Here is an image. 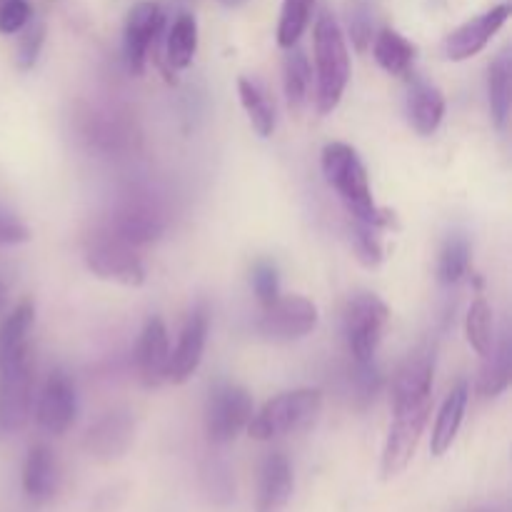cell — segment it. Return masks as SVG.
Segmentation results:
<instances>
[{
  "label": "cell",
  "mask_w": 512,
  "mask_h": 512,
  "mask_svg": "<svg viewBox=\"0 0 512 512\" xmlns=\"http://www.w3.org/2000/svg\"><path fill=\"white\" fill-rule=\"evenodd\" d=\"M168 228V215L150 193H128L110 215L108 230L128 245H148Z\"/></svg>",
  "instance_id": "obj_6"
},
{
  "label": "cell",
  "mask_w": 512,
  "mask_h": 512,
  "mask_svg": "<svg viewBox=\"0 0 512 512\" xmlns=\"http://www.w3.org/2000/svg\"><path fill=\"white\" fill-rule=\"evenodd\" d=\"M200 488L205 498L218 508L235 503V475L230 465L220 458H208L200 465Z\"/></svg>",
  "instance_id": "obj_30"
},
{
  "label": "cell",
  "mask_w": 512,
  "mask_h": 512,
  "mask_svg": "<svg viewBox=\"0 0 512 512\" xmlns=\"http://www.w3.org/2000/svg\"><path fill=\"white\" fill-rule=\"evenodd\" d=\"M378 230L380 228H375V225L355 220L353 245H355V253H358V260L365 265V268H378L385 258L383 240H380Z\"/></svg>",
  "instance_id": "obj_34"
},
{
  "label": "cell",
  "mask_w": 512,
  "mask_h": 512,
  "mask_svg": "<svg viewBox=\"0 0 512 512\" xmlns=\"http://www.w3.org/2000/svg\"><path fill=\"white\" fill-rule=\"evenodd\" d=\"M373 55L385 73L405 75L410 70V65H413L415 55H418V48L403 33H398V30L383 28L375 35Z\"/></svg>",
  "instance_id": "obj_24"
},
{
  "label": "cell",
  "mask_w": 512,
  "mask_h": 512,
  "mask_svg": "<svg viewBox=\"0 0 512 512\" xmlns=\"http://www.w3.org/2000/svg\"><path fill=\"white\" fill-rule=\"evenodd\" d=\"M408 120L415 133L433 135L445 118V95L428 80H413L408 90Z\"/></svg>",
  "instance_id": "obj_20"
},
{
  "label": "cell",
  "mask_w": 512,
  "mask_h": 512,
  "mask_svg": "<svg viewBox=\"0 0 512 512\" xmlns=\"http://www.w3.org/2000/svg\"><path fill=\"white\" fill-rule=\"evenodd\" d=\"M168 365V328H165V323L160 318H150L138 340V373L145 388H158L163 380H168Z\"/></svg>",
  "instance_id": "obj_17"
},
{
  "label": "cell",
  "mask_w": 512,
  "mask_h": 512,
  "mask_svg": "<svg viewBox=\"0 0 512 512\" xmlns=\"http://www.w3.org/2000/svg\"><path fill=\"white\" fill-rule=\"evenodd\" d=\"M195 50H198V20L190 13H180L168 30L165 58L173 68L183 70L193 63Z\"/></svg>",
  "instance_id": "obj_27"
},
{
  "label": "cell",
  "mask_w": 512,
  "mask_h": 512,
  "mask_svg": "<svg viewBox=\"0 0 512 512\" xmlns=\"http://www.w3.org/2000/svg\"><path fill=\"white\" fill-rule=\"evenodd\" d=\"M5 303H8V288H5V283L0 280V313H3Z\"/></svg>",
  "instance_id": "obj_40"
},
{
  "label": "cell",
  "mask_w": 512,
  "mask_h": 512,
  "mask_svg": "<svg viewBox=\"0 0 512 512\" xmlns=\"http://www.w3.org/2000/svg\"><path fill=\"white\" fill-rule=\"evenodd\" d=\"M315 75H318V113L330 115L343 100L350 80V53L345 33L333 13L323 10L315 20Z\"/></svg>",
  "instance_id": "obj_2"
},
{
  "label": "cell",
  "mask_w": 512,
  "mask_h": 512,
  "mask_svg": "<svg viewBox=\"0 0 512 512\" xmlns=\"http://www.w3.org/2000/svg\"><path fill=\"white\" fill-rule=\"evenodd\" d=\"M485 368L480 373V383L478 390L483 398H498L503 395L505 390L510 388V378H512V348L510 340L503 338L500 345H493L488 355H485Z\"/></svg>",
  "instance_id": "obj_28"
},
{
  "label": "cell",
  "mask_w": 512,
  "mask_h": 512,
  "mask_svg": "<svg viewBox=\"0 0 512 512\" xmlns=\"http://www.w3.org/2000/svg\"><path fill=\"white\" fill-rule=\"evenodd\" d=\"M310 83H313V70L308 58L300 48H288L283 60V85L285 98L293 110H303L310 100Z\"/></svg>",
  "instance_id": "obj_26"
},
{
  "label": "cell",
  "mask_w": 512,
  "mask_h": 512,
  "mask_svg": "<svg viewBox=\"0 0 512 512\" xmlns=\"http://www.w3.org/2000/svg\"><path fill=\"white\" fill-rule=\"evenodd\" d=\"M388 320L390 310L378 295L358 293L350 298L345 308V340L355 363H373Z\"/></svg>",
  "instance_id": "obj_5"
},
{
  "label": "cell",
  "mask_w": 512,
  "mask_h": 512,
  "mask_svg": "<svg viewBox=\"0 0 512 512\" xmlns=\"http://www.w3.org/2000/svg\"><path fill=\"white\" fill-rule=\"evenodd\" d=\"M130 135L128 123L115 113H90L85 118V138L100 150H123Z\"/></svg>",
  "instance_id": "obj_29"
},
{
  "label": "cell",
  "mask_w": 512,
  "mask_h": 512,
  "mask_svg": "<svg viewBox=\"0 0 512 512\" xmlns=\"http://www.w3.org/2000/svg\"><path fill=\"white\" fill-rule=\"evenodd\" d=\"M465 335H468L470 348L478 355H488L495 345V328H493V308L485 298H475L465 318Z\"/></svg>",
  "instance_id": "obj_31"
},
{
  "label": "cell",
  "mask_w": 512,
  "mask_h": 512,
  "mask_svg": "<svg viewBox=\"0 0 512 512\" xmlns=\"http://www.w3.org/2000/svg\"><path fill=\"white\" fill-rule=\"evenodd\" d=\"M253 418V398L243 385L220 383L210 390L205 408V433L213 445H228L248 428Z\"/></svg>",
  "instance_id": "obj_7"
},
{
  "label": "cell",
  "mask_w": 512,
  "mask_h": 512,
  "mask_svg": "<svg viewBox=\"0 0 512 512\" xmlns=\"http://www.w3.org/2000/svg\"><path fill=\"white\" fill-rule=\"evenodd\" d=\"M475 512H490V510H475Z\"/></svg>",
  "instance_id": "obj_42"
},
{
  "label": "cell",
  "mask_w": 512,
  "mask_h": 512,
  "mask_svg": "<svg viewBox=\"0 0 512 512\" xmlns=\"http://www.w3.org/2000/svg\"><path fill=\"white\" fill-rule=\"evenodd\" d=\"M313 8L315 0H283V10H280L278 23V43L283 45V48L298 45L300 35L308 28Z\"/></svg>",
  "instance_id": "obj_33"
},
{
  "label": "cell",
  "mask_w": 512,
  "mask_h": 512,
  "mask_svg": "<svg viewBox=\"0 0 512 512\" xmlns=\"http://www.w3.org/2000/svg\"><path fill=\"white\" fill-rule=\"evenodd\" d=\"M135 438V418L130 410H110L85 433L83 448L98 463H115L130 450Z\"/></svg>",
  "instance_id": "obj_14"
},
{
  "label": "cell",
  "mask_w": 512,
  "mask_h": 512,
  "mask_svg": "<svg viewBox=\"0 0 512 512\" xmlns=\"http://www.w3.org/2000/svg\"><path fill=\"white\" fill-rule=\"evenodd\" d=\"M78 415V395H75L73 378L65 370H53L40 390L35 420L48 435L68 433Z\"/></svg>",
  "instance_id": "obj_12"
},
{
  "label": "cell",
  "mask_w": 512,
  "mask_h": 512,
  "mask_svg": "<svg viewBox=\"0 0 512 512\" xmlns=\"http://www.w3.org/2000/svg\"><path fill=\"white\" fill-rule=\"evenodd\" d=\"M208 330H210V310L208 305L200 303L190 310L188 320H185L183 330L175 350L170 353L168 365V380L175 385H183L198 373L200 363H203L205 345H208Z\"/></svg>",
  "instance_id": "obj_11"
},
{
  "label": "cell",
  "mask_w": 512,
  "mask_h": 512,
  "mask_svg": "<svg viewBox=\"0 0 512 512\" xmlns=\"http://www.w3.org/2000/svg\"><path fill=\"white\" fill-rule=\"evenodd\" d=\"M20 45H18V68L30 70L38 63V55L45 43V25L43 20H30L23 30H20Z\"/></svg>",
  "instance_id": "obj_35"
},
{
  "label": "cell",
  "mask_w": 512,
  "mask_h": 512,
  "mask_svg": "<svg viewBox=\"0 0 512 512\" xmlns=\"http://www.w3.org/2000/svg\"><path fill=\"white\" fill-rule=\"evenodd\" d=\"M350 35H353V43L358 50H365L373 40V23H370V15L363 5H355L353 13H350Z\"/></svg>",
  "instance_id": "obj_39"
},
{
  "label": "cell",
  "mask_w": 512,
  "mask_h": 512,
  "mask_svg": "<svg viewBox=\"0 0 512 512\" xmlns=\"http://www.w3.org/2000/svg\"><path fill=\"white\" fill-rule=\"evenodd\" d=\"M33 18L28 0H0V33L15 35Z\"/></svg>",
  "instance_id": "obj_37"
},
{
  "label": "cell",
  "mask_w": 512,
  "mask_h": 512,
  "mask_svg": "<svg viewBox=\"0 0 512 512\" xmlns=\"http://www.w3.org/2000/svg\"><path fill=\"white\" fill-rule=\"evenodd\" d=\"M85 265L90 273L108 283L140 288L145 283V265L140 255H135L133 245L120 240L108 228L90 235L85 245Z\"/></svg>",
  "instance_id": "obj_4"
},
{
  "label": "cell",
  "mask_w": 512,
  "mask_h": 512,
  "mask_svg": "<svg viewBox=\"0 0 512 512\" xmlns=\"http://www.w3.org/2000/svg\"><path fill=\"white\" fill-rule=\"evenodd\" d=\"M23 490L33 503H50L60 490V465L48 445H33L23 465Z\"/></svg>",
  "instance_id": "obj_19"
},
{
  "label": "cell",
  "mask_w": 512,
  "mask_h": 512,
  "mask_svg": "<svg viewBox=\"0 0 512 512\" xmlns=\"http://www.w3.org/2000/svg\"><path fill=\"white\" fill-rule=\"evenodd\" d=\"M223 5H230V8H238V5H243L245 0H220Z\"/></svg>",
  "instance_id": "obj_41"
},
{
  "label": "cell",
  "mask_w": 512,
  "mask_h": 512,
  "mask_svg": "<svg viewBox=\"0 0 512 512\" xmlns=\"http://www.w3.org/2000/svg\"><path fill=\"white\" fill-rule=\"evenodd\" d=\"M238 95H240V103H243L245 113H248L250 125H253L255 133L260 138H270L275 130V105L270 100L268 90L258 83L255 78H248V75H240L238 78Z\"/></svg>",
  "instance_id": "obj_22"
},
{
  "label": "cell",
  "mask_w": 512,
  "mask_h": 512,
  "mask_svg": "<svg viewBox=\"0 0 512 512\" xmlns=\"http://www.w3.org/2000/svg\"><path fill=\"white\" fill-rule=\"evenodd\" d=\"M33 408V368L30 355L0 365V435H13L25 428Z\"/></svg>",
  "instance_id": "obj_9"
},
{
  "label": "cell",
  "mask_w": 512,
  "mask_h": 512,
  "mask_svg": "<svg viewBox=\"0 0 512 512\" xmlns=\"http://www.w3.org/2000/svg\"><path fill=\"white\" fill-rule=\"evenodd\" d=\"M430 408H433V400L393 410L395 418L393 425H390L388 440H385L383 458H380V475H383V480L398 478L410 465L415 450H418L420 435H423L425 425H428Z\"/></svg>",
  "instance_id": "obj_8"
},
{
  "label": "cell",
  "mask_w": 512,
  "mask_h": 512,
  "mask_svg": "<svg viewBox=\"0 0 512 512\" xmlns=\"http://www.w3.org/2000/svg\"><path fill=\"white\" fill-rule=\"evenodd\" d=\"M318 328V308L303 295H280L265 305L263 318L258 320V333L275 343H293Z\"/></svg>",
  "instance_id": "obj_10"
},
{
  "label": "cell",
  "mask_w": 512,
  "mask_h": 512,
  "mask_svg": "<svg viewBox=\"0 0 512 512\" xmlns=\"http://www.w3.org/2000/svg\"><path fill=\"white\" fill-rule=\"evenodd\" d=\"M470 400V385L468 380H460L453 390L448 393L445 403L440 405L438 420H435L433 440H430V450H433L435 458L448 453L453 448L455 438L460 433V425L465 420V410H468Z\"/></svg>",
  "instance_id": "obj_21"
},
{
  "label": "cell",
  "mask_w": 512,
  "mask_h": 512,
  "mask_svg": "<svg viewBox=\"0 0 512 512\" xmlns=\"http://www.w3.org/2000/svg\"><path fill=\"white\" fill-rule=\"evenodd\" d=\"M293 488L295 475L288 455H268L263 463V470H260L255 512H285L290 505V498H293Z\"/></svg>",
  "instance_id": "obj_18"
},
{
  "label": "cell",
  "mask_w": 512,
  "mask_h": 512,
  "mask_svg": "<svg viewBox=\"0 0 512 512\" xmlns=\"http://www.w3.org/2000/svg\"><path fill=\"white\" fill-rule=\"evenodd\" d=\"M163 23V10H160L158 3H150V0H140L128 13V23H125V63H128V70L135 78L145 73L150 48L158 40Z\"/></svg>",
  "instance_id": "obj_13"
},
{
  "label": "cell",
  "mask_w": 512,
  "mask_h": 512,
  "mask_svg": "<svg viewBox=\"0 0 512 512\" xmlns=\"http://www.w3.org/2000/svg\"><path fill=\"white\" fill-rule=\"evenodd\" d=\"M320 165H323V175L328 185L338 193V198L343 200V205L355 220L370 223L375 228H390L393 225V213L378 208V203H375L368 170H365L355 148H350L348 143H328L323 148Z\"/></svg>",
  "instance_id": "obj_1"
},
{
  "label": "cell",
  "mask_w": 512,
  "mask_h": 512,
  "mask_svg": "<svg viewBox=\"0 0 512 512\" xmlns=\"http://www.w3.org/2000/svg\"><path fill=\"white\" fill-rule=\"evenodd\" d=\"M433 373L435 358L428 350L410 355L393 380V395H390L393 410L433 400Z\"/></svg>",
  "instance_id": "obj_16"
},
{
  "label": "cell",
  "mask_w": 512,
  "mask_h": 512,
  "mask_svg": "<svg viewBox=\"0 0 512 512\" xmlns=\"http://www.w3.org/2000/svg\"><path fill=\"white\" fill-rule=\"evenodd\" d=\"M488 103L493 123L500 130L508 128L512 108V60L510 53H500L488 70Z\"/></svg>",
  "instance_id": "obj_23"
},
{
  "label": "cell",
  "mask_w": 512,
  "mask_h": 512,
  "mask_svg": "<svg viewBox=\"0 0 512 512\" xmlns=\"http://www.w3.org/2000/svg\"><path fill=\"white\" fill-rule=\"evenodd\" d=\"M30 230L20 218H15L8 210H0V245H20L28 243Z\"/></svg>",
  "instance_id": "obj_38"
},
{
  "label": "cell",
  "mask_w": 512,
  "mask_h": 512,
  "mask_svg": "<svg viewBox=\"0 0 512 512\" xmlns=\"http://www.w3.org/2000/svg\"><path fill=\"white\" fill-rule=\"evenodd\" d=\"M470 268V243L465 235H450L440 250L438 280L443 285H455L465 278Z\"/></svg>",
  "instance_id": "obj_32"
},
{
  "label": "cell",
  "mask_w": 512,
  "mask_h": 512,
  "mask_svg": "<svg viewBox=\"0 0 512 512\" xmlns=\"http://www.w3.org/2000/svg\"><path fill=\"white\" fill-rule=\"evenodd\" d=\"M35 323V305L23 300L0 325V365L28 353V335Z\"/></svg>",
  "instance_id": "obj_25"
},
{
  "label": "cell",
  "mask_w": 512,
  "mask_h": 512,
  "mask_svg": "<svg viewBox=\"0 0 512 512\" xmlns=\"http://www.w3.org/2000/svg\"><path fill=\"white\" fill-rule=\"evenodd\" d=\"M253 290L258 295L260 305H270L273 300L280 298V278H278V268L268 260H260L258 265L253 268Z\"/></svg>",
  "instance_id": "obj_36"
},
{
  "label": "cell",
  "mask_w": 512,
  "mask_h": 512,
  "mask_svg": "<svg viewBox=\"0 0 512 512\" xmlns=\"http://www.w3.org/2000/svg\"><path fill=\"white\" fill-rule=\"evenodd\" d=\"M323 408V395L320 390L300 388L290 393H280L278 398L268 400L258 413H253L248 423L250 438L255 440H275L283 435L295 433L318 418Z\"/></svg>",
  "instance_id": "obj_3"
},
{
  "label": "cell",
  "mask_w": 512,
  "mask_h": 512,
  "mask_svg": "<svg viewBox=\"0 0 512 512\" xmlns=\"http://www.w3.org/2000/svg\"><path fill=\"white\" fill-rule=\"evenodd\" d=\"M510 18V5H495L488 13L478 15V18L468 20L460 28H455L453 33L445 38L443 53L445 58L453 60V63H460V60H468L473 55H478L480 50H485V45L500 33L505 23Z\"/></svg>",
  "instance_id": "obj_15"
}]
</instances>
